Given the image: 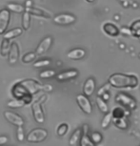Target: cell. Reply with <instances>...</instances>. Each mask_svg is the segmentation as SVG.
<instances>
[{"instance_id":"6da1fadb","label":"cell","mask_w":140,"mask_h":146,"mask_svg":"<svg viewBox=\"0 0 140 146\" xmlns=\"http://www.w3.org/2000/svg\"><path fill=\"white\" fill-rule=\"evenodd\" d=\"M109 84L115 88H134L138 84V79L134 76L114 74L109 78Z\"/></svg>"},{"instance_id":"7a4b0ae2","label":"cell","mask_w":140,"mask_h":146,"mask_svg":"<svg viewBox=\"0 0 140 146\" xmlns=\"http://www.w3.org/2000/svg\"><path fill=\"white\" fill-rule=\"evenodd\" d=\"M48 137V131L43 128H35L27 136L26 139L30 143H39L44 141Z\"/></svg>"},{"instance_id":"3957f363","label":"cell","mask_w":140,"mask_h":146,"mask_svg":"<svg viewBox=\"0 0 140 146\" xmlns=\"http://www.w3.org/2000/svg\"><path fill=\"white\" fill-rule=\"evenodd\" d=\"M45 98V96H42V98L35 102L32 103V115H34V120L39 124H42L45 121V115H44L43 108H42V102Z\"/></svg>"},{"instance_id":"277c9868","label":"cell","mask_w":140,"mask_h":146,"mask_svg":"<svg viewBox=\"0 0 140 146\" xmlns=\"http://www.w3.org/2000/svg\"><path fill=\"white\" fill-rule=\"evenodd\" d=\"M20 83L28 91V93L32 96L38 93L39 91L43 90V84H40L39 82L35 81L34 79H25V80L20 81Z\"/></svg>"},{"instance_id":"5b68a950","label":"cell","mask_w":140,"mask_h":146,"mask_svg":"<svg viewBox=\"0 0 140 146\" xmlns=\"http://www.w3.org/2000/svg\"><path fill=\"white\" fill-rule=\"evenodd\" d=\"M11 21V13L7 9L0 10V35H4L7 32Z\"/></svg>"},{"instance_id":"8992f818","label":"cell","mask_w":140,"mask_h":146,"mask_svg":"<svg viewBox=\"0 0 140 146\" xmlns=\"http://www.w3.org/2000/svg\"><path fill=\"white\" fill-rule=\"evenodd\" d=\"M4 117L9 121L11 124L16 126V127H21L24 125V119L21 115H19L16 113H13L12 111H5L4 112Z\"/></svg>"},{"instance_id":"52a82bcc","label":"cell","mask_w":140,"mask_h":146,"mask_svg":"<svg viewBox=\"0 0 140 146\" xmlns=\"http://www.w3.org/2000/svg\"><path fill=\"white\" fill-rule=\"evenodd\" d=\"M116 102H118L120 104H122L123 106L128 107L130 109H135L136 107V102L133 98H131L130 96L126 95V94H118L115 98Z\"/></svg>"},{"instance_id":"ba28073f","label":"cell","mask_w":140,"mask_h":146,"mask_svg":"<svg viewBox=\"0 0 140 146\" xmlns=\"http://www.w3.org/2000/svg\"><path fill=\"white\" fill-rule=\"evenodd\" d=\"M76 101H77V104L80 107V109L83 111L85 114H92V103L89 100V98H87L86 96L84 95H78L76 96Z\"/></svg>"},{"instance_id":"9c48e42d","label":"cell","mask_w":140,"mask_h":146,"mask_svg":"<svg viewBox=\"0 0 140 146\" xmlns=\"http://www.w3.org/2000/svg\"><path fill=\"white\" fill-rule=\"evenodd\" d=\"M76 20V17L75 15H70V13H60L53 17L54 23L58 25H69V24L75 23Z\"/></svg>"},{"instance_id":"30bf717a","label":"cell","mask_w":140,"mask_h":146,"mask_svg":"<svg viewBox=\"0 0 140 146\" xmlns=\"http://www.w3.org/2000/svg\"><path fill=\"white\" fill-rule=\"evenodd\" d=\"M52 44H53V37L51 36H47L41 40V42L38 44V46L36 47V50H35L36 56H42L46 52H48L49 49L51 48Z\"/></svg>"},{"instance_id":"8fae6325","label":"cell","mask_w":140,"mask_h":146,"mask_svg":"<svg viewBox=\"0 0 140 146\" xmlns=\"http://www.w3.org/2000/svg\"><path fill=\"white\" fill-rule=\"evenodd\" d=\"M12 95L13 96V98H15V100H22L24 96L31 95V94H29L23 85L20 82H18L13 85V87L12 88Z\"/></svg>"},{"instance_id":"7c38bea8","label":"cell","mask_w":140,"mask_h":146,"mask_svg":"<svg viewBox=\"0 0 140 146\" xmlns=\"http://www.w3.org/2000/svg\"><path fill=\"white\" fill-rule=\"evenodd\" d=\"M18 58H19V47L17 43L13 42L11 45L10 52L8 54V60H9V63L11 65H13L17 62Z\"/></svg>"},{"instance_id":"4fadbf2b","label":"cell","mask_w":140,"mask_h":146,"mask_svg":"<svg viewBox=\"0 0 140 146\" xmlns=\"http://www.w3.org/2000/svg\"><path fill=\"white\" fill-rule=\"evenodd\" d=\"M25 12L29 13L30 15H34L36 16H42L45 18H50L51 13H48L46 10L42 9V8H35V7H31V8H25Z\"/></svg>"},{"instance_id":"5bb4252c","label":"cell","mask_w":140,"mask_h":146,"mask_svg":"<svg viewBox=\"0 0 140 146\" xmlns=\"http://www.w3.org/2000/svg\"><path fill=\"white\" fill-rule=\"evenodd\" d=\"M94 90H95V81L94 79L92 78H88L86 82L84 84V87H83V92H84V96H86L87 98L88 96H90L94 93Z\"/></svg>"},{"instance_id":"9a60e30c","label":"cell","mask_w":140,"mask_h":146,"mask_svg":"<svg viewBox=\"0 0 140 146\" xmlns=\"http://www.w3.org/2000/svg\"><path fill=\"white\" fill-rule=\"evenodd\" d=\"M78 76V71L76 70H70V71H66L63 73H60L56 76V79L59 81H66L69 79L75 78Z\"/></svg>"},{"instance_id":"2e32d148","label":"cell","mask_w":140,"mask_h":146,"mask_svg":"<svg viewBox=\"0 0 140 146\" xmlns=\"http://www.w3.org/2000/svg\"><path fill=\"white\" fill-rule=\"evenodd\" d=\"M103 31L106 33L107 35H110V36H112V37H115L117 35H119L120 32H119V29L117 28L114 24L112 23H105L103 25Z\"/></svg>"},{"instance_id":"e0dca14e","label":"cell","mask_w":140,"mask_h":146,"mask_svg":"<svg viewBox=\"0 0 140 146\" xmlns=\"http://www.w3.org/2000/svg\"><path fill=\"white\" fill-rule=\"evenodd\" d=\"M86 54V52L83 49H80V48H77V49H73V50L70 51L67 54V56L69 57L70 59H73V60H77V59H81L83 58Z\"/></svg>"},{"instance_id":"ac0fdd59","label":"cell","mask_w":140,"mask_h":146,"mask_svg":"<svg viewBox=\"0 0 140 146\" xmlns=\"http://www.w3.org/2000/svg\"><path fill=\"white\" fill-rule=\"evenodd\" d=\"M82 134H83V131H82V128H77L76 130L73 132V135L70 137V140H69V143H70L71 146H75L77 143L80 141Z\"/></svg>"},{"instance_id":"d6986e66","label":"cell","mask_w":140,"mask_h":146,"mask_svg":"<svg viewBox=\"0 0 140 146\" xmlns=\"http://www.w3.org/2000/svg\"><path fill=\"white\" fill-rule=\"evenodd\" d=\"M22 33H23V29H21V28H15V29L10 30L9 32L5 33V34L3 35V36H4V39L11 40V39H13V38L19 36V35H21Z\"/></svg>"},{"instance_id":"ffe728a7","label":"cell","mask_w":140,"mask_h":146,"mask_svg":"<svg viewBox=\"0 0 140 146\" xmlns=\"http://www.w3.org/2000/svg\"><path fill=\"white\" fill-rule=\"evenodd\" d=\"M11 40H8V39H4L1 41V44H0V56H8L10 52V49H11Z\"/></svg>"},{"instance_id":"44dd1931","label":"cell","mask_w":140,"mask_h":146,"mask_svg":"<svg viewBox=\"0 0 140 146\" xmlns=\"http://www.w3.org/2000/svg\"><path fill=\"white\" fill-rule=\"evenodd\" d=\"M7 10L9 12L16 13H21L25 12V7L22 6L20 4H16V3H9L7 5Z\"/></svg>"},{"instance_id":"7402d4cb","label":"cell","mask_w":140,"mask_h":146,"mask_svg":"<svg viewBox=\"0 0 140 146\" xmlns=\"http://www.w3.org/2000/svg\"><path fill=\"white\" fill-rule=\"evenodd\" d=\"M31 15L27 12H24L22 15V28L23 30H29L31 27Z\"/></svg>"},{"instance_id":"603a6c76","label":"cell","mask_w":140,"mask_h":146,"mask_svg":"<svg viewBox=\"0 0 140 146\" xmlns=\"http://www.w3.org/2000/svg\"><path fill=\"white\" fill-rule=\"evenodd\" d=\"M112 122L115 126H117L120 129H126L128 126L127 121L124 117H112Z\"/></svg>"},{"instance_id":"cb8c5ba5","label":"cell","mask_w":140,"mask_h":146,"mask_svg":"<svg viewBox=\"0 0 140 146\" xmlns=\"http://www.w3.org/2000/svg\"><path fill=\"white\" fill-rule=\"evenodd\" d=\"M96 103H97L98 108L100 109L101 112L106 113V114L109 112V107H108V105H107L106 101L104 100L101 96H97L96 98Z\"/></svg>"},{"instance_id":"d4e9b609","label":"cell","mask_w":140,"mask_h":146,"mask_svg":"<svg viewBox=\"0 0 140 146\" xmlns=\"http://www.w3.org/2000/svg\"><path fill=\"white\" fill-rule=\"evenodd\" d=\"M24 105H25V104H24V102L21 100H13L8 101V103H7L8 107L13 108V109L21 108V107H23Z\"/></svg>"},{"instance_id":"484cf974","label":"cell","mask_w":140,"mask_h":146,"mask_svg":"<svg viewBox=\"0 0 140 146\" xmlns=\"http://www.w3.org/2000/svg\"><path fill=\"white\" fill-rule=\"evenodd\" d=\"M35 57H36V54H35L34 52H29V53L25 54L23 56H22V62L30 63V62L34 61L35 59Z\"/></svg>"},{"instance_id":"4316f807","label":"cell","mask_w":140,"mask_h":146,"mask_svg":"<svg viewBox=\"0 0 140 146\" xmlns=\"http://www.w3.org/2000/svg\"><path fill=\"white\" fill-rule=\"evenodd\" d=\"M80 146H95V144L93 143L87 134H82L81 139H80Z\"/></svg>"},{"instance_id":"83f0119b","label":"cell","mask_w":140,"mask_h":146,"mask_svg":"<svg viewBox=\"0 0 140 146\" xmlns=\"http://www.w3.org/2000/svg\"><path fill=\"white\" fill-rule=\"evenodd\" d=\"M68 130H69V125L67 124V123H62V124H60L58 127H57L56 134H57V136L63 137L67 134Z\"/></svg>"},{"instance_id":"f1b7e54d","label":"cell","mask_w":140,"mask_h":146,"mask_svg":"<svg viewBox=\"0 0 140 146\" xmlns=\"http://www.w3.org/2000/svg\"><path fill=\"white\" fill-rule=\"evenodd\" d=\"M112 121V113H107V114L104 115L103 119H102V122H101V126L103 128H107L108 126L110 125Z\"/></svg>"},{"instance_id":"f546056e","label":"cell","mask_w":140,"mask_h":146,"mask_svg":"<svg viewBox=\"0 0 140 146\" xmlns=\"http://www.w3.org/2000/svg\"><path fill=\"white\" fill-rule=\"evenodd\" d=\"M51 64V60L50 59H40L37 60L34 63V68H41V67H46Z\"/></svg>"},{"instance_id":"4dcf8cb0","label":"cell","mask_w":140,"mask_h":146,"mask_svg":"<svg viewBox=\"0 0 140 146\" xmlns=\"http://www.w3.org/2000/svg\"><path fill=\"white\" fill-rule=\"evenodd\" d=\"M55 75H56V74H55V72H54L53 70H47V71L41 72L39 76H40L41 78L46 79V78H53V76H54Z\"/></svg>"},{"instance_id":"1f68e13d","label":"cell","mask_w":140,"mask_h":146,"mask_svg":"<svg viewBox=\"0 0 140 146\" xmlns=\"http://www.w3.org/2000/svg\"><path fill=\"white\" fill-rule=\"evenodd\" d=\"M131 30L133 35H137V36L140 37V20L134 22Z\"/></svg>"},{"instance_id":"d6a6232c","label":"cell","mask_w":140,"mask_h":146,"mask_svg":"<svg viewBox=\"0 0 140 146\" xmlns=\"http://www.w3.org/2000/svg\"><path fill=\"white\" fill-rule=\"evenodd\" d=\"M16 137H17V139L20 142L24 141V139H25V133H24L23 126L17 127V130H16Z\"/></svg>"},{"instance_id":"836d02e7","label":"cell","mask_w":140,"mask_h":146,"mask_svg":"<svg viewBox=\"0 0 140 146\" xmlns=\"http://www.w3.org/2000/svg\"><path fill=\"white\" fill-rule=\"evenodd\" d=\"M90 140L94 143H99V142H101V140H102V136H101V134L100 133H98V132H94V133H92V136H90Z\"/></svg>"},{"instance_id":"e575fe53","label":"cell","mask_w":140,"mask_h":146,"mask_svg":"<svg viewBox=\"0 0 140 146\" xmlns=\"http://www.w3.org/2000/svg\"><path fill=\"white\" fill-rule=\"evenodd\" d=\"M112 117H124L125 112L123 111L121 108L116 107V108L114 109V111H112Z\"/></svg>"},{"instance_id":"d590c367","label":"cell","mask_w":140,"mask_h":146,"mask_svg":"<svg viewBox=\"0 0 140 146\" xmlns=\"http://www.w3.org/2000/svg\"><path fill=\"white\" fill-rule=\"evenodd\" d=\"M110 86H111L110 84H106L105 86L101 87L100 89H99V91L97 92L98 96H102L104 95V94H106L107 91H109V90H110Z\"/></svg>"},{"instance_id":"8d00e7d4","label":"cell","mask_w":140,"mask_h":146,"mask_svg":"<svg viewBox=\"0 0 140 146\" xmlns=\"http://www.w3.org/2000/svg\"><path fill=\"white\" fill-rule=\"evenodd\" d=\"M9 141V137L7 136H0V146H3Z\"/></svg>"},{"instance_id":"74e56055","label":"cell","mask_w":140,"mask_h":146,"mask_svg":"<svg viewBox=\"0 0 140 146\" xmlns=\"http://www.w3.org/2000/svg\"><path fill=\"white\" fill-rule=\"evenodd\" d=\"M120 33H122V34L124 35H133V33H131V30L129 29V28H121V30H119Z\"/></svg>"},{"instance_id":"f35d334b","label":"cell","mask_w":140,"mask_h":146,"mask_svg":"<svg viewBox=\"0 0 140 146\" xmlns=\"http://www.w3.org/2000/svg\"><path fill=\"white\" fill-rule=\"evenodd\" d=\"M53 90V86L50 84H45L43 85V90L42 91H45V92H51Z\"/></svg>"},{"instance_id":"ab89813d","label":"cell","mask_w":140,"mask_h":146,"mask_svg":"<svg viewBox=\"0 0 140 146\" xmlns=\"http://www.w3.org/2000/svg\"><path fill=\"white\" fill-rule=\"evenodd\" d=\"M25 8H31L32 7V0H27V1L25 2V6H24Z\"/></svg>"},{"instance_id":"60d3db41","label":"cell","mask_w":140,"mask_h":146,"mask_svg":"<svg viewBox=\"0 0 140 146\" xmlns=\"http://www.w3.org/2000/svg\"><path fill=\"white\" fill-rule=\"evenodd\" d=\"M86 1H88V2H93L94 0H86Z\"/></svg>"},{"instance_id":"b9f144b4","label":"cell","mask_w":140,"mask_h":146,"mask_svg":"<svg viewBox=\"0 0 140 146\" xmlns=\"http://www.w3.org/2000/svg\"><path fill=\"white\" fill-rule=\"evenodd\" d=\"M139 38H140V37H139Z\"/></svg>"}]
</instances>
